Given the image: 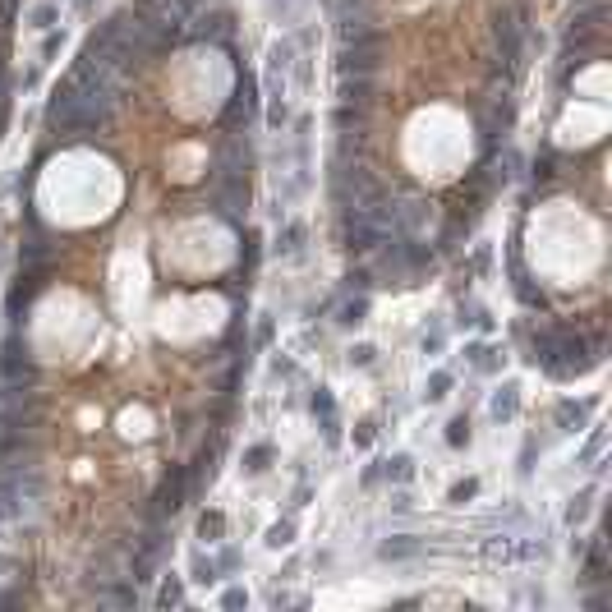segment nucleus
<instances>
[{
  "instance_id": "obj_12",
  "label": "nucleus",
  "mask_w": 612,
  "mask_h": 612,
  "mask_svg": "<svg viewBox=\"0 0 612 612\" xmlns=\"http://www.w3.org/2000/svg\"><path fill=\"white\" fill-rule=\"evenodd\" d=\"M520 387L516 382H507V387H502V392L498 396H493V419H511V414H516V405H520Z\"/></svg>"
},
{
  "instance_id": "obj_3",
  "label": "nucleus",
  "mask_w": 612,
  "mask_h": 612,
  "mask_svg": "<svg viewBox=\"0 0 612 612\" xmlns=\"http://www.w3.org/2000/svg\"><path fill=\"white\" fill-rule=\"evenodd\" d=\"M46 277H51V262H28V272L9 286V299H5V313H9V323H18L23 318V308L33 304V295L46 286Z\"/></svg>"
},
{
  "instance_id": "obj_8",
  "label": "nucleus",
  "mask_w": 612,
  "mask_h": 612,
  "mask_svg": "<svg viewBox=\"0 0 612 612\" xmlns=\"http://www.w3.org/2000/svg\"><path fill=\"white\" fill-rule=\"evenodd\" d=\"M0 368H5V377L9 382H18V377H33V359H28V350L9 336L5 350H0Z\"/></svg>"
},
{
  "instance_id": "obj_4",
  "label": "nucleus",
  "mask_w": 612,
  "mask_h": 612,
  "mask_svg": "<svg viewBox=\"0 0 612 612\" xmlns=\"http://www.w3.org/2000/svg\"><path fill=\"white\" fill-rule=\"evenodd\" d=\"M212 203H217V212L226 221H245V212H249V184H245V175H235V180H212Z\"/></svg>"
},
{
  "instance_id": "obj_14",
  "label": "nucleus",
  "mask_w": 612,
  "mask_h": 612,
  "mask_svg": "<svg viewBox=\"0 0 612 612\" xmlns=\"http://www.w3.org/2000/svg\"><path fill=\"white\" fill-rule=\"evenodd\" d=\"M410 474H414V461H410V456H392V461H387V479L405 483Z\"/></svg>"
},
{
  "instance_id": "obj_28",
  "label": "nucleus",
  "mask_w": 612,
  "mask_h": 612,
  "mask_svg": "<svg viewBox=\"0 0 612 612\" xmlns=\"http://www.w3.org/2000/svg\"><path fill=\"white\" fill-rule=\"evenodd\" d=\"M585 511H589V493H580L576 502H571V511H567V520L576 525V520H585Z\"/></svg>"
},
{
  "instance_id": "obj_11",
  "label": "nucleus",
  "mask_w": 612,
  "mask_h": 612,
  "mask_svg": "<svg viewBox=\"0 0 612 612\" xmlns=\"http://www.w3.org/2000/svg\"><path fill=\"white\" fill-rule=\"evenodd\" d=\"M368 97H373V83H368L364 74H355V79L341 83V102H345V106H364Z\"/></svg>"
},
{
  "instance_id": "obj_21",
  "label": "nucleus",
  "mask_w": 612,
  "mask_h": 612,
  "mask_svg": "<svg viewBox=\"0 0 612 612\" xmlns=\"http://www.w3.org/2000/svg\"><path fill=\"white\" fill-rule=\"evenodd\" d=\"M446 442H451V446H465V442H470V424H465V419H451V424H446Z\"/></svg>"
},
{
  "instance_id": "obj_29",
  "label": "nucleus",
  "mask_w": 612,
  "mask_h": 612,
  "mask_svg": "<svg viewBox=\"0 0 612 612\" xmlns=\"http://www.w3.org/2000/svg\"><path fill=\"white\" fill-rule=\"evenodd\" d=\"M221 608H249V594L245 589H226V594H221Z\"/></svg>"
},
{
  "instance_id": "obj_2",
  "label": "nucleus",
  "mask_w": 612,
  "mask_h": 612,
  "mask_svg": "<svg viewBox=\"0 0 612 612\" xmlns=\"http://www.w3.org/2000/svg\"><path fill=\"white\" fill-rule=\"evenodd\" d=\"M493 42H498V60L507 70H516L520 65V14H516V5H502L493 14Z\"/></svg>"
},
{
  "instance_id": "obj_18",
  "label": "nucleus",
  "mask_w": 612,
  "mask_h": 612,
  "mask_svg": "<svg viewBox=\"0 0 612 612\" xmlns=\"http://www.w3.org/2000/svg\"><path fill=\"white\" fill-rule=\"evenodd\" d=\"M290 55H295V42H277V46H272V70L286 74L290 70Z\"/></svg>"
},
{
  "instance_id": "obj_19",
  "label": "nucleus",
  "mask_w": 612,
  "mask_h": 612,
  "mask_svg": "<svg viewBox=\"0 0 612 612\" xmlns=\"http://www.w3.org/2000/svg\"><path fill=\"white\" fill-rule=\"evenodd\" d=\"M267 461H272V446H254V451H249V461H245V470H249V474H262V470H267Z\"/></svg>"
},
{
  "instance_id": "obj_6",
  "label": "nucleus",
  "mask_w": 612,
  "mask_h": 612,
  "mask_svg": "<svg viewBox=\"0 0 612 612\" xmlns=\"http://www.w3.org/2000/svg\"><path fill=\"white\" fill-rule=\"evenodd\" d=\"M184 488H189V474L175 465L166 479H161V488H157V516H175V511L184 507Z\"/></svg>"
},
{
  "instance_id": "obj_23",
  "label": "nucleus",
  "mask_w": 612,
  "mask_h": 612,
  "mask_svg": "<svg viewBox=\"0 0 612 612\" xmlns=\"http://www.w3.org/2000/svg\"><path fill=\"white\" fill-rule=\"evenodd\" d=\"M446 387H451V373H433V377H429V401H442Z\"/></svg>"
},
{
  "instance_id": "obj_15",
  "label": "nucleus",
  "mask_w": 612,
  "mask_h": 612,
  "mask_svg": "<svg viewBox=\"0 0 612 612\" xmlns=\"http://www.w3.org/2000/svg\"><path fill=\"white\" fill-rule=\"evenodd\" d=\"M364 313H368V299H350V304L341 308V323L345 327H359V323H364Z\"/></svg>"
},
{
  "instance_id": "obj_7",
  "label": "nucleus",
  "mask_w": 612,
  "mask_h": 612,
  "mask_svg": "<svg viewBox=\"0 0 612 612\" xmlns=\"http://www.w3.org/2000/svg\"><path fill=\"white\" fill-rule=\"evenodd\" d=\"M189 37H198V42H230V14H193L189 18Z\"/></svg>"
},
{
  "instance_id": "obj_34",
  "label": "nucleus",
  "mask_w": 612,
  "mask_h": 612,
  "mask_svg": "<svg viewBox=\"0 0 612 612\" xmlns=\"http://www.w3.org/2000/svg\"><path fill=\"white\" fill-rule=\"evenodd\" d=\"M355 120H359V115L350 111V106H341V111H336V124H341V129H350V124H355Z\"/></svg>"
},
{
  "instance_id": "obj_31",
  "label": "nucleus",
  "mask_w": 612,
  "mask_h": 612,
  "mask_svg": "<svg viewBox=\"0 0 612 612\" xmlns=\"http://www.w3.org/2000/svg\"><path fill=\"white\" fill-rule=\"evenodd\" d=\"M313 410L323 414V419L332 414V396H327V387H318V396H313Z\"/></svg>"
},
{
  "instance_id": "obj_16",
  "label": "nucleus",
  "mask_w": 612,
  "mask_h": 612,
  "mask_svg": "<svg viewBox=\"0 0 612 612\" xmlns=\"http://www.w3.org/2000/svg\"><path fill=\"white\" fill-rule=\"evenodd\" d=\"M221 530H226V516H221V511H208V516L198 520V534H203V539H217Z\"/></svg>"
},
{
  "instance_id": "obj_25",
  "label": "nucleus",
  "mask_w": 612,
  "mask_h": 612,
  "mask_svg": "<svg viewBox=\"0 0 612 612\" xmlns=\"http://www.w3.org/2000/svg\"><path fill=\"white\" fill-rule=\"evenodd\" d=\"M557 419H562V424H580V419H585V410H580V405H571V401H562V405H557Z\"/></svg>"
},
{
  "instance_id": "obj_22",
  "label": "nucleus",
  "mask_w": 612,
  "mask_h": 612,
  "mask_svg": "<svg viewBox=\"0 0 612 612\" xmlns=\"http://www.w3.org/2000/svg\"><path fill=\"white\" fill-rule=\"evenodd\" d=\"M254 262H258V235L249 230V235H245V258H240V267H245V277L254 272Z\"/></svg>"
},
{
  "instance_id": "obj_33",
  "label": "nucleus",
  "mask_w": 612,
  "mask_h": 612,
  "mask_svg": "<svg viewBox=\"0 0 612 612\" xmlns=\"http://www.w3.org/2000/svg\"><path fill=\"white\" fill-rule=\"evenodd\" d=\"M355 442H359V446L373 442V424H359V429H355Z\"/></svg>"
},
{
  "instance_id": "obj_13",
  "label": "nucleus",
  "mask_w": 612,
  "mask_h": 612,
  "mask_svg": "<svg viewBox=\"0 0 612 612\" xmlns=\"http://www.w3.org/2000/svg\"><path fill=\"white\" fill-rule=\"evenodd\" d=\"M180 603H184L180 576H166V585H161V594H157V608H180Z\"/></svg>"
},
{
  "instance_id": "obj_20",
  "label": "nucleus",
  "mask_w": 612,
  "mask_h": 612,
  "mask_svg": "<svg viewBox=\"0 0 612 612\" xmlns=\"http://www.w3.org/2000/svg\"><path fill=\"white\" fill-rule=\"evenodd\" d=\"M290 539H295V530H290V520H281V525H272V530H267V543H272V548H286Z\"/></svg>"
},
{
  "instance_id": "obj_26",
  "label": "nucleus",
  "mask_w": 612,
  "mask_h": 612,
  "mask_svg": "<svg viewBox=\"0 0 612 612\" xmlns=\"http://www.w3.org/2000/svg\"><path fill=\"white\" fill-rule=\"evenodd\" d=\"M55 23V5H37L33 9V28H51Z\"/></svg>"
},
{
  "instance_id": "obj_27",
  "label": "nucleus",
  "mask_w": 612,
  "mask_h": 612,
  "mask_svg": "<svg viewBox=\"0 0 612 612\" xmlns=\"http://www.w3.org/2000/svg\"><path fill=\"white\" fill-rule=\"evenodd\" d=\"M474 493H479V483H474V479H465V483H456V488H451V502H470Z\"/></svg>"
},
{
  "instance_id": "obj_30",
  "label": "nucleus",
  "mask_w": 612,
  "mask_h": 612,
  "mask_svg": "<svg viewBox=\"0 0 612 612\" xmlns=\"http://www.w3.org/2000/svg\"><path fill=\"white\" fill-rule=\"evenodd\" d=\"M373 355H377L373 345H355L350 350V364H373Z\"/></svg>"
},
{
  "instance_id": "obj_5",
  "label": "nucleus",
  "mask_w": 612,
  "mask_h": 612,
  "mask_svg": "<svg viewBox=\"0 0 612 612\" xmlns=\"http://www.w3.org/2000/svg\"><path fill=\"white\" fill-rule=\"evenodd\" d=\"M382 65V33L364 37V42H345L341 51V74H373Z\"/></svg>"
},
{
  "instance_id": "obj_17",
  "label": "nucleus",
  "mask_w": 612,
  "mask_h": 612,
  "mask_svg": "<svg viewBox=\"0 0 612 612\" xmlns=\"http://www.w3.org/2000/svg\"><path fill=\"white\" fill-rule=\"evenodd\" d=\"M193 580H198V585H217V562L198 557V562H193Z\"/></svg>"
},
{
  "instance_id": "obj_24",
  "label": "nucleus",
  "mask_w": 612,
  "mask_h": 612,
  "mask_svg": "<svg viewBox=\"0 0 612 612\" xmlns=\"http://www.w3.org/2000/svg\"><path fill=\"white\" fill-rule=\"evenodd\" d=\"M299 245H304V226H286V254H299Z\"/></svg>"
},
{
  "instance_id": "obj_1",
  "label": "nucleus",
  "mask_w": 612,
  "mask_h": 612,
  "mask_svg": "<svg viewBox=\"0 0 612 612\" xmlns=\"http://www.w3.org/2000/svg\"><path fill=\"white\" fill-rule=\"evenodd\" d=\"M534 364H543L552 377L589 373V368L598 364V341L589 345L580 332H567V327H543V332H534Z\"/></svg>"
},
{
  "instance_id": "obj_10",
  "label": "nucleus",
  "mask_w": 612,
  "mask_h": 612,
  "mask_svg": "<svg viewBox=\"0 0 612 612\" xmlns=\"http://www.w3.org/2000/svg\"><path fill=\"white\" fill-rule=\"evenodd\" d=\"M424 543L414 539V534H396V539H387L382 548H377V557L382 562H405V557H419Z\"/></svg>"
},
{
  "instance_id": "obj_9",
  "label": "nucleus",
  "mask_w": 612,
  "mask_h": 612,
  "mask_svg": "<svg viewBox=\"0 0 612 612\" xmlns=\"http://www.w3.org/2000/svg\"><path fill=\"white\" fill-rule=\"evenodd\" d=\"M198 5H203V0H161L157 18H161V23H166V28H175V33H180V28L189 23L193 14H198Z\"/></svg>"
},
{
  "instance_id": "obj_32",
  "label": "nucleus",
  "mask_w": 612,
  "mask_h": 612,
  "mask_svg": "<svg viewBox=\"0 0 612 612\" xmlns=\"http://www.w3.org/2000/svg\"><path fill=\"white\" fill-rule=\"evenodd\" d=\"M267 124H272V129H281V124H286V106H272V111H267Z\"/></svg>"
}]
</instances>
